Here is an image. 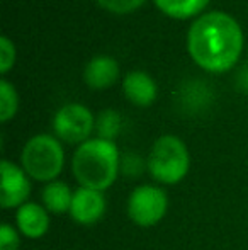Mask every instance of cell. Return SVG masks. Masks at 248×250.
Instances as JSON below:
<instances>
[{
  "label": "cell",
  "mask_w": 248,
  "mask_h": 250,
  "mask_svg": "<svg viewBox=\"0 0 248 250\" xmlns=\"http://www.w3.org/2000/svg\"><path fill=\"white\" fill-rule=\"evenodd\" d=\"M121 126H123V119H121L119 112L114 109H104L95 119L97 138L114 142L116 136L121 133Z\"/></svg>",
  "instance_id": "obj_14"
},
{
  "label": "cell",
  "mask_w": 248,
  "mask_h": 250,
  "mask_svg": "<svg viewBox=\"0 0 248 250\" xmlns=\"http://www.w3.org/2000/svg\"><path fill=\"white\" fill-rule=\"evenodd\" d=\"M119 77V65L111 56H95L87 63L83 79L92 89H106L113 85Z\"/></svg>",
  "instance_id": "obj_10"
},
{
  "label": "cell",
  "mask_w": 248,
  "mask_h": 250,
  "mask_svg": "<svg viewBox=\"0 0 248 250\" xmlns=\"http://www.w3.org/2000/svg\"><path fill=\"white\" fill-rule=\"evenodd\" d=\"M17 105H19V99L14 85H10L7 80H2L0 82V121L7 123L9 119H12L17 112Z\"/></svg>",
  "instance_id": "obj_15"
},
{
  "label": "cell",
  "mask_w": 248,
  "mask_h": 250,
  "mask_svg": "<svg viewBox=\"0 0 248 250\" xmlns=\"http://www.w3.org/2000/svg\"><path fill=\"white\" fill-rule=\"evenodd\" d=\"M16 60V48L7 36L0 38V72L7 73Z\"/></svg>",
  "instance_id": "obj_18"
},
{
  "label": "cell",
  "mask_w": 248,
  "mask_h": 250,
  "mask_svg": "<svg viewBox=\"0 0 248 250\" xmlns=\"http://www.w3.org/2000/svg\"><path fill=\"white\" fill-rule=\"evenodd\" d=\"M0 204L3 209L20 208L27 203L31 194V177L22 167L10 160H2L0 164Z\"/></svg>",
  "instance_id": "obj_7"
},
{
  "label": "cell",
  "mask_w": 248,
  "mask_h": 250,
  "mask_svg": "<svg viewBox=\"0 0 248 250\" xmlns=\"http://www.w3.org/2000/svg\"><path fill=\"white\" fill-rule=\"evenodd\" d=\"M104 9L116 14H129L136 10L145 0H97Z\"/></svg>",
  "instance_id": "obj_19"
},
{
  "label": "cell",
  "mask_w": 248,
  "mask_h": 250,
  "mask_svg": "<svg viewBox=\"0 0 248 250\" xmlns=\"http://www.w3.org/2000/svg\"><path fill=\"white\" fill-rule=\"evenodd\" d=\"M124 94L133 104L146 107L156 97V85L153 79L145 72H131L124 77Z\"/></svg>",
  "instance_id": "obj_11"
},
{
  "label": "cell",
  "mask_w": 248,
  "mask_h": 250,
  "mask_svg": "<svg viewBox=\"0 0 248 250\" xmlns=\"http://www.w3.org/2000/svg\"><path fill=\"white\" fill-rule=\"evenodd\" d=\"M65 165V151L60 140L51 135H36L24 145L20 153V167L33 181H57Z\"/></svg>",
  "instance_id": "obj_4"
},
{
  "label": "cell",
  "mask_w": 248,
  "mask_h": 250,
  "mask_svg": "<svg viewBox=\"0 0 248 250\" xmlns=\"http://www.w3.org/2000/svg\"><path fill=\"white\" fill-rule=\"evenodd\" d=\"M16 228L29 240L43 238L50 230V214L44 206L38 203H24L16 211Z\"/></svg>",
  "instance_id": "obj_9"
},
{
  "label": "cell",
  "mask_w": 248,
  "mask_h": 250,
  "mask_svg": "<svg viewBox=\"0 0 248 250\" xmlns=\"http://www.w3.org/2000/svg\"><path fill=\"white\" fill-rule=\"evenodd\" d=\"M95 128L94 114L82 104H65L53 118L55 135L68 145H82Z\"/></svg>",
  "instance_id": "obj_6"
},
{
  "label": "cell",
  "mask_w": 248,
  "mask_h": 250,
  "mask_svg": "<svg viewBox=\"0 0 248 250\" xmlns=\"http://www.w3.org/2000/svg\"><path fill=\"white\" fill-rule=\"evenodd\" d=\"M20 237L19 230L10 223H2L0 227V250H19Z\"/></svg>",
  "instance_id": "obj_17"
},
{
  "label": "cell",
  "mask_w": 248,
  "mask_h": 250,
  "mask_svg": "<svg viewBox=\"0 0 248 250\" xmlns=\"http://www.w3.org/2000/svg\"><path fill=\"white\" fill-rule=\"evenodd\" d=\"M209 0H155V3L165 14L177 19H187L201 12Z\"/></svg>",
  "instance_id": "obj_13"
},
{
  "label": "cell",
  "mask_w": 248,
  "mask_h": 250,
  "mask_svg": "<svg viewBox=\"0 0 248 250\" xmlns=\"http://www.w3.org/2000/svg\"><path fill=\"white\" fill-rule=\"evenodd\" d=\"M107 201L104 192L89 188H78L73 191L72 206H70V216L75 223L90 227L102 220L106 214Z\"/></svg>",
  "instance_id": "obj_8"
},
{
  "label": "cell",
  "mask_w": 248,
  "mask_h": 250,
  "mask_svg": "<svg viewBox=\"0 0 248 250\" xmlns=\"http://www.w3.org/2000/svg\"><path fill=\"white\" fill-rule=\"evenodd\" d=\"M169 209V196L165 189L153 184H141L131 191L128 198V216L134 225L150 228L158 225Z\"/></svg>",
  "instance_id": "obj_5"
},
{
  "label": "cell",
  "mask_w": 248,
  "mask_h": 250,
  "mask_svg": "<svg viewBox=\"0 0 248 250\" xmlns=\"http://www.w3.org/2000/svg\"><path fill=\"white\" fill-rule=\"evenodd\" d=\"M145 170H148V164L139 155L128 151L121 157V172L126 177H139Z\"/></svg>",
  "instance_id": "obj_16"
},
{
  "label": "cell",
  "mask_w": 248,
  "mask_h": 250,
  "mask_svg": "<svg viewBox=\"0 0 248 250\" xmlns=\"http://www.w3.org/2000/svg\"><path fill=\"white\" fill-rule=\"evenodd\" d=\"M187 48L199 66L209 72H225L242 53V27L225 12L204 14L189 29Z\"/></svg>",
  "instance_id": "obj_1"
},
{
  "label": "cell",
  "mask_w": 248,
  "mask_h": 250,
  "mask_svg": "<svg viewBox=\"0 0 248 250\" xmlns=\"http://www.w3.org/2000/svg\"><path fill=\"white\" fill-rule=\"evenodd\" d=\"M73 191L66 182L63 181H51L41 191V201L43 206L48 209V213L53 214H63L70 213V206H72Z\"/></svg>",
  "instance_id": "obj_12"
},
{
  "label": "cell",
  "mask_w": 248,
  "mask_h": 250,
  "mask_svg": "<svg viewBox=\"0 0 248 250\" xmlns=\"http://www.w3.org/2000/svg\"><path fill=\"white\" fill-rule=\"evenodd\" d=\"M72 170L80 188L107 191L121 172V153L116 143L90 138L78 145L72 158Z\"/></svg>",
  "instance_id": "obj_2"
},
{
  "label": "cell",
  "mask_w": 248,
  "mask_h": 250,
  "mask_svg": "<svg viewBox=\"0 0 248 250\" xmlns=\"http://www.w3.org/2000/svg\"><path fill=\"white\" fill-rule=\"evenodd\" d=\"M146 164L153 181L173 186L187 177L191 170V153L179 136L163 135L153 143Z\"/></svg>",
  "instance_id": "obj_3"
}]
</instances>
